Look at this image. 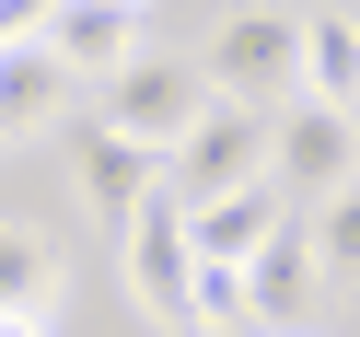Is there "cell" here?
I'll use <instances>...</instances> for the list:
<instances>
[{
  "instance_id": "cell-7",
  "label": "cell",
  "mask_w": 360,
  "mask_h": 337,
  "mask_svg": "<svg viewBox=\"0 0 360 337\" xmlns=\"http://www.w3.org/2000/svg\"><path fill=\"white\" fill-rule=\"evenodd\" d=\"M70 174H82V210H105V233H128V221L163 198V151L117 140V128H94V117H82V140H70Z\"/></svg>"
},
{
  "instance_id": "cell-16",
  "label": "cell",
  "mask_w": 360,
  "mask_h": 337,
  "mask_svg": "<svg viewBox=\"0 0 360 337\" xmlns=\"http://www.w3.org/2000/svg\"><path fill=\"white\" fill-rule=\"evenodd\" d=\"M349 151H360V105H349Z\"/></svg>"
},
{
  "instance_id": "cell-13",
  "label": "cell",
  "mask_w": 360,
  "mask_h": 337,
  "mask_svg": "<svg viewBox=\"0 0 360 337\" xmlns=\"http://www.w3.org/2000/svg\"><path fill=\"white\" fill-rule=\"evenodd\" d=\"M302 244H314V279L360 291V174L326 198V210H302Z\"/></svg>"
},
{
  "instance_id": "cell-9",
  "label": "cell",
  "mask_w": 360,
  "mask_h": 337,
  "mask_svg": "<svg viewBox=\"0 0 360 337\" xmlns=\"http://www.w3.org/2000/svg\"><path fill=\"white\" fill-rule=\"evenodd\" d=\"M290 198L279 186H244V198H210V210H186V244H198V267H244L267 233H290Z\"/></svg>"
},
{
  "instance_id": "cell-5",
  "label": "cell",
  "mask_w": 360,
  "mask_h": 337,
  "mask_svg": "<svg viewBox=\"0 0 360 337\" xmlns=\"http://www.w3.org/2000/svg\"><path fill=\"white\" fill-rule=\"evenodd\" d=\"M117 267H128V303H140V314L186 326V279H198V244H186V210H174V198H151V210L117 233Z\"/></svg>"
},
{
  "instance_id": "cell-11",
  "label": "cell",
  "mask_w": 360,
  "mask_h": 337,
  "mask_svg": "<svg viewBox=\"0 0 360 337\" xmlns=\"http://www.w3.org/2000/svg\"><path fill=\"white\" fill-rule=\"evenodd\" d=\"M302 105H360V12H302Z\"/></svg>"
},
{
  "instance_id": "cell-6",
  "label": "cell",
  "mask_w": 360,
  "mask_h": 337,
  "mask_svg": "<svg viewBox=\"0 0 360 337\" xmlns=\"http://www.w3.org/2000/svg\"><path fill=\"white\" fill-rule=\"evenodd\" d=\"M140 24H151V0H58L35 47H47L70 82H117L128 58H140Z\"/></svg>"
},
{
  "instance_id": "cell-12",
  "label": "cell",
  "mask_w": 360,
  "mask_h": 337,
  "mask_svg": "<svg viewBox=\"0 0 360 337\" xmlns=\"http://www.w3.org/2000/svg\"><path fill=\"white\" fill-rule=\"evenodd\" d=\"M58 303V244L35 221H0V314H47Z\"/></svg>"
},
{
  "instance_id": "cell-3",
  "label": "cell",
  "mask_w": 360,
  "mask_h": 337,
  "mask_svg": "<svg viewBox=\"0 0 360 337\" xmlns=\"http://www.w3.org/2000/svg\"><path fill=\"white\" fill-rule=\"evenodd\" d=\"M198 117H210L198 58H151V47H140L117 82H105V117H94V128H117V140H140V151H174Z\"/></svg>"
},
{
  "instance_id": "cell-15",
  "label": "cell",
  "mask_w": 360,
  "mask_h": 337,
  "mask_svg": "<svg viewBox=\"0 0 360 337\" xmlns=\"http://www.w3.org/2000/svg\"><path fill=\"white\" fill-rule=\"evenodd\" d=\"M0 337H47V314H0Z\"/></svg>"
},
{
  "instance_id": "cell-4",
  "label": "cell",
  "mask_w": 360,
  "mask_h": 337,
  "mask_svg": "<svg viewBox=\"0 0 360 337\" xmlns=\"http://www.w3.org/2000/svg\"><path fill=\"white\" fill-rule=\"evenodd\" d=\"M349 174H360L349 117H326V105H279V117H267V186H279L290 210H326Z\"/></svg>"
},
{
  "instance_id": "cell-14",
  "label": "cell",
  "mask_w": 360,
  "mask_h": 337,
  "mask_svg": "<svg viewBox=\"0 0 360 337\" xmlns=\"http://www.w3.org/2000/svg\"><path fill=\"white\" fill-rule=\"evenodd\" d=\"M186 326H244V267H198L186 279Z\"/></svg>"
},
{
  "instance_id": "cell-2",
  "label": "cell",
  "mask_w": 360,
  "mask_h": 337,
  "mask_svg": "<svg viewBox=\"0 0 360 337\" xmlns=\"http://www.w3.org/2000/svg\"><path fill=\"white\" fill-rule=\"evenodd\" d=\"M244 186H267V117L210 105V117L163 151V198L174 210H210V198H244Z\"/></svg>"
},
{
  "instance_id": "cell-10",
  "label": "cell",
  "mask_w": 360,
  "mask_h": 337,
  "mask_svg": "<svg viewBox=\"0 0 360 337\" xmlns=\"http://www.w3.org/2000/svg\"><path fill=\"white\" fill-rule=\"evenodd\" d=\"M70 94H82V82L58 70L47 47H0V151H12V140H47V128L70 117Z\"/></svg>"
},
{
  "instance_id": "cell-8",
  "label": "cell",
  "mask_w": 360,
  "mask_h": 337,
  "mask_svg": "<svg viewBox=\"0 0 360 337\" xmlns=\"http://www.w3.org/2000/svg\"><path fill=\"white\" fill-rule=\"evenodd\" d=\"M302 291H314V244H302V221H290V233H267L256 256H244V326L256 337H314Z\"/></svg>"
},
{
  "instance_id": "cell-1",
  "label": "cell",
  "mask_w": 360,
  "mask_h": 337,
  "mask_svg": "<svg viewBox=\"0 0 360 337\" xmlns=\"http://www.w3.org/2000/svg\"><path fill=\"white\" fill-rule=\"evenodd\" d=\"M198 82H210V105H244V117L302 105V12H290V0H233L210 24Z\"/></svg>"
}]
</instances>
